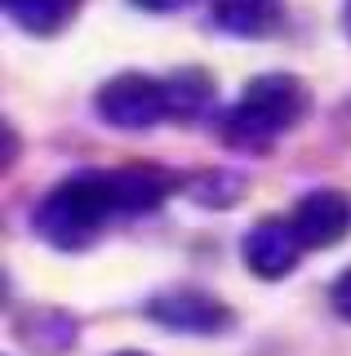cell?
<instances>
[{
    "mask_svg": "<svg viewBox=\"0 0 351 356\" xmlns=\"http://www.w3.org/2000/svg\"><path fill=\"white\" fill-rule=\"evenodd\" d=\"M112 214H116V200H112L107 174L85 170V174H71L67 183H58L40 200L36 232L53 250H85L89 241H98V232L107 227Z\"/></svg>",
    "mask_w": 351,
    "mask_h": 356,
    "instance_id": "cell-1",
    "label": "cell"
},
{
    "mask_svg": "<svg viewBox=\"0 0 351 356\" xmlns=\"http://www.w3.org/2000/svg\"><path fill=\"white\" fill-rule=\"evenodd\" d=\"M307 111V89L298 76L289 72H267L258 81H249V89L240 94V103L227 111L223 134L236 147H262L267 138L293 129Z\"/></svg>",
    "mask_w": 351,
    "mask_h": 356,
    "instance_id": "cell-2",
    "label": "cell"
},
{
    "mask_svg": "<svg viewBox=\"0 0 351 356\" xmlns=\"http://www.w3.org/2000/svg\"><path fill=\"white\" fill-rule=\"evenodd\" d=\"M98 116L116 129H151L169 116V98H164V81H151L142 72H120L112 76L94 98Z\"/></svg>",
    "mask_w": 351,
    "mask_h": 356,
    "instance_id": "cell-3",
    "label": "cell"
},
{
    "mask_svg": "<svg viewBox=\"0 0 351 356\" xmlns=\"http://www.w3.org/2000/svg\"><path fill=\"white\" fill-rule=\"evenodd\" d=\"M302 250L307 245L298 236V227H293V218H262L245 236V263H249L254 276H262V281L289 276L293 267H298Z\"/></svg>",
    "mask_w": 351,
    "mask_h": 356,
    "instance_id": "cell-4",
    "label": "cell"
},
{
    "mask_svg": "<svg viewBox=\"0 0 351 356\" xmlns=\"http://www.w3.org/2000/svg\"><path fill=\"white\" fill-rule=\"evenodd\" d=\"M147 312L178 334H223L232 325V307L218 303L205 289H169V294L151 298Z\"/></svg>",
    "mask_w": 351,
    "mask_h": 356,
    "instance_id": "cell-5",
    "label": "cell"
},
{
    "mask_svg": "<svg viewBox=\"0 0 351 356\" xmlns=\"http://www.w3.org/2000/svg\"><path fill=\"white\" fill-rule=\"evenodd\" d=\"M293 227L307 250H329L351 232V200L347 192H334V187H320V192H307L298 205H293Z\"/></svg>",
    "mask_w": 351,
    "mask_h": 356,
    "instance_id": "cell-6",
    "label": "cell"
},
{
    "mask_svg": "<svg viewBox=\"0 0 351 356\" xmlns=\"http://www.w3.org/2000/svg\"><path fill=\"white\" fill-rule=\"evenodd\" d=\"M107 183H112L116 209H134V214L156 209L173 192V178L156 165H120V170H107Z\"/></svg>",
    "mask_w": 351,
    "mask_h": 356,
    "instance_id": "cell-7",
    "label": "cell"
},
{
    "mask_svg": "<svg viewBox=\"0 0 351 356\" xmlns=\"http://www.w3.org/2000/svg\"><path fill=\"white\" fill-rule=\"evenodd\" d=\"M214 18L223 31L240 40H262L280 27L284 5L280 0H214Z\"/></svg>",
    "mask_w": 351,
    "mask_h": 356,
    "instance_id": "cell-8",
    "label": "cell"
},
{
    "mask_svg": "<svg viewBox=\"0 0 351 356\" xmlns=\"http://www.w3.org/2000/svg\"><path fill=\"white\" fill-rule=\"evenodd\" d=\"M76 5L80 0H5L9 18L23 31H31V36H58L76 18Z\"/></svg>",
    "mask_w": 351,
    "mask_h": 356,
    "instance_id": "cell-9",
    "label": "cell"
},
{
    "mask_svg": "<svg viewBox=\"0 0 351 356\" xmlns=\"http://www.w3.org/2000/svg\"><path fill=\"white\" fill-rule=\"evenodd\" d=\"M164 98H169V116L191 120L214 103V81L209 72H178L164 81Z\"/></svg>",
    "mask_w": 351,
    "mask_h": 356,
    "instance_id": "cell-10",
    "label": "cell"
},
{
    "mask_svg": "<svg viewBox=\"0 0 351 356\" xmlns=\"http://www.w3.org/2000/svg\"><path fill=\"white\" fill-rule=\"evenodd\" d=\"M334 307L351 321V267H347L343 276H338V285H334Z\"/></svg>",
    "mask_w": 351,
    "mask_h": 356,
    "instance_id": "cell-11",
    "label": "cell"
},
{
    "mask_svg": "<svg viewBox=\"0 0 351 356\" xmlns=\"http://www.w3.org/2000/svg\"><path fill=\"white\" fill-rule=\"evenodd\" d=\"M138 9H147V14H173V9L191 5V0H134Z\"/></svg>",
    "mask_w": 351,
    "mask_h": 356,
    "instance_id": "cell-12",
    "label": "cell"
},
{
    "mask_svg": "<svg viewBox=\"0 0 351 356\" xmlns=\"http://www.w3.org/2000/svg\"><path fill=\"white\" fill-rule=\"evenodd\" d=\"M343 22H347V31H351V5H347V18H343Z\"/></svg>",
    "mask_w": 351,
    "mask_h": 356,
    "instance_id": "cell-13",
    "label": "cell"
},
{
    "mask_svg": "<svg viewBox=\"0 0 351 356\" xmlns=\"http://www.w3.org/2000/svg\"><path fill=\"white\" fill-rule=\"evenodd\" d=\"M120 356H147V352H120Z\"/></svg>",
    "mask_w": 351,
    "mask_h": 356,
    "instance_id": "cell-14",
    "label": "cell"
}]
</instances>
